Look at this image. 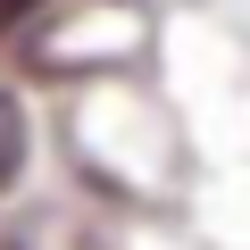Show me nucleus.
<instances>
[{
  "mask_svg": "<svg viewBox=\"0 0 250 250\" xmlns=\"http://www.w3.org/2000/svg\"><path fill=\"white\" fill-rule=\"evenodd\" d=\"M17 175H25V108L0 92V192H17Z\"/></svg>",
  "mask_w": 250,
  "mask_h": 250,
  "instance_id": "1",
  "label": "nucleus"
},
{
  "mask_svg": "<svg viewBox=\"0 0 250 250\" xmlns=\"http://www.w3.org/2000/svg\"><path fill=\"white\" fill-rule=\"evenodd\" d=\"M34 9H42V0H0V34H9V25H25Z\"/></svg>",
  "mask_w": 250,
  "mask_h": 250,
  "instance_id": "2",
  "label": "nucleus"
}]
</instances>
